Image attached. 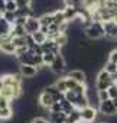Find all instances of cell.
Returning <instances> with one entry per match:
<instances>
[{"instance_id":"21","label":"cell","mask_w":117,"mask_h":123,"mask_svg":"<svg viewBox=\"0 0 117 123\" xmlns=\"http://www.w3.org/2000/svg\"><path fill=\"white\" fill-rule=\"evenodd\" d=\"M13 38H16V36H26L28 33H26V31H25V26H20V25H13V28H12V33H10Z\"/></svg>"},{"instance_id":"18","label":"cell","mask_w":117,"mask_h":123,"mask_svg":"<svg viewBox=\"0 0 117 123\" xmlns=\"http://www.w3.org/2000/svg\"><path fill=\"white\" fill-rule=\"evenodd\" d=\"M52 15H53V23H55V25H58V26H61L62 23H65V22H67L62 10H55V12H52Z\"/></svg>"},{"instance_id":"23","label":"cell","mask_w":117,"mask_h":123,"mask_svg":"<svg viewBox=\"0 0 117 123\" xmlns=\"http://www.w3.org/2000/svg\"><path fill=\"white\" fill-rule=\"evenodd\" d=\"M103 81H114V80H113V75H110L107 71L101 70V71L97 74V80H95V83H103Z\"/></svg>"},{"instance_id":"27","label":"cell","mask_w":117,"mask_h":123,"mask_svg":"<svg viewBox=\"0 0 117 123\" xmlns=\"http://www.w3.org/2000/svg\"><path fill=\"white\" fill-rule=\"evenodd\" d=\"M5 9H6V12H10V13H16V12L19 10V6H18V3H16V0H15V2L6 3Z\"/></svg>"},{"instance_id":"13","label":"cell","mask_w":117,"mask_h":123,"mask_svg":"<svg viewBox=\"0 0 117 123\" xmlns=\"http://www.w3.org/2000/svg\"><path fill=\"white\" fill-rule=\"evenodd\" d=\"M43 91H45V93H48V94H51V96L55 98V101H61V100L64 98V94L58 91V90H56V87H55L53 84H49V86L43 87Z\"/></svg>"},{"instance_id":"15","label":"cell","mask_w":117,"mask_h":123,"mask_svg":"<svg viewBox=\"0 0 117 123\" xmlns=\"http://www.w3.org/2000/svg\"><path fill=\"white\" fill-rule=\"evenodd\" d=\"M53 86L56 87V90H58V91H59V93H62V94H65V93L68 91L65 75H64V77H59V78H56V80L53 81Z\"/></svg>"},{"instance_id":"19","label":"cell","mask_w":117,"mask_h":123,"mask_svg":"<svg viewBox=\"0 0 117 123\" xmlns=\"http://www.w3.org/2000/svg\"><path fill=\"white\" fill-rule=\"evenodd\" d=\"M58 54H53V52H43L42 54V61H43V65L45 67H49L52 62H53V59Z\"/></svg>"},{"instance_id":"28","label":"cell","mask_w":117,"mask_h":123,"mask_svg":"<svg viewBox=\"0 0 117 123\" xmlns=\"http://www.w3.org/2000/svg\"><path fill=\"white\" fill-rule=\"evenodd\" d=\"M107 91H108V97H110V100L117 98V83L111 84V86H110V88H108Z\"/></svg>"},{"instance_id":"31","label":"cell","mask_w":117,"mask_h":123,"mask_svg":"<svg viewBox=\"0 0 117 123\" xmlns=\"http://www.w3.org/2000/svg\"><path fill=\"white\" fill-rule=\"evenodd\" d=\"M108 61L117 64V48H114L113 51H110V54H108Z\"/></svg>"},{"instance_id":"5","label":"cell","mask_w":117,"mask_h":123,"mask_svg":"<svg viewBox=\"0 0 117 123\" xmlns=\"http://www.w3.org/2000/svg\"><path fill=\"white\" fill-rule=\"evenodd\" d=\"M25 31H26L28 35H33V33L39 32L41 31V20H39V18L29 16L26 19V23H25Z\"/></svg>"},{"instance_id":"7","label":"cell","mask_w":117,"mask_h":123,"mask_svg":"<svg viewBox=\"0 0 117 123\" xmlns=\"http://www.w3.org/2000/svg\"><path fill=\"white\" fill-rule=\"evenodd\" d=\"M38 73H39L38 67H33V65H19V74L22 75V78L32 80L33 77L38 75Z\"/></svg>"},{"instance_id":"24","label":"cell","mask_w":117,"mask_h":123,"mask_svg":"<svg viewBox=\"0 0 117 123\" xmlns=\"http://www.w3.org/2000/svg\"><path fill=\"white\" fill-rule=\"evenodd\" d=\"M13 109L12 107H9V109H0V120H9V119H12V116H13Z\"/></svg>"},{"instance_id":"34","label":"cell","mask_w":117,"mask_h":123,"mask_svg":"<svg viewBox=\"0 0 117 123\" xmlns=\"http://www.w3.org/2000/svg\"><path fill=\"white\" fill-rule=\"evenodd\" d=\"M41 32H43V33H49V28L48 26H41Z\"/></svg>"},{"instance_id":"35","label":"cell","mask_w":117,"mask_h":123,"mask_svg":"<svg viewBox=\"0 0 117 123\" xmlns=\"http://www.w3.org/2000/svg\"><path fill=\"white\" fill-rule=\"evenodd\" d=\"M113 80H114V83H117V73H116V74L113 75Z\"/></svg>"},{"instance_id":"2","label":"cell","mask_w":117,"mask_h":123,"mask_svg":"<svg viewBox=\"0 0 117 123\" xmlns=\"http://www.w3.org/2000/svg\"><path fill=\"white\" fill-rule=\"evenodd\" d=\"M80 113H81V122L82 123H93L98 116V109L94 106H87V107L81 109Z\"/></svg>"},{"instance_id":"4","label":"cell","mask_w":117,"mask_h":123,"mask_svg":"<svg viewBox=\"0 0 117 123\" xmlns=\"http://www.w3.org/2000/svg\"><path fill=\"white\" fill-rule=\"evenodd\" d=\"M49 70H51L53 74H62V73H65V70H67V61H65V58L62 56V54H58V55L55 56L53 62L49 65Z\"/></svg>"},{"instance_id":"26","label":"cell","mask_w":117,"mask_h":123,"mask_svg":"<svg viewBox=\"0 0 117 123\" xmlns=\"http://www.w3.org/2000/svg\"><path fill=\"white\" fill-rule=\"evenodd\" d=\"M12 42H13V45H15L16 48L28 46V43H26V36H16V38L12 39Z\"/></svg>"},{"instance_id":"1","label":"cell","mask_w":117,"mask_h":123,"mask_svg":"<svg viewBox=\"0 0 117 123\" xmlns=\"http://www.w3.org/2000/svg\"><path fill=\"white\" fill-rule=\"evenodd\" d=\"M84 33L88 39H101L104 38V26L103 22H91L88 28L84 29Z\"/></svg>"},{"instance_id":"12","label":"cell","mask_w":117,"mask_h":123,"mask_svg":"<svg viewBox=\"0 0 117 123\" xmlns=\"http://www.w3.org/2000/svg\"><path fill=\"white\" fill-rule=\"evenodd\" d=\"M64 16H65V20L68 22V23H72L75 19H78V9H75V7H71V6H65L64 7Z\"/></svg>"},{"instance_id":"30","label":"cell","mask_w":117,"mask_h":123,"mask_svg":"<svg viewBox=\"0 0 117 123\" xmlns=\"http://www.w3.org/2000/svg\"><path fill=\"white\" fill-rule=\"evenodd\" d=\"M30 123H51V122H49V119H46L43 116H36V117H32Z\"/></svg>"},{"instance_id":"32","label":"cell","mask_w":117,"mask_h":123,"mask_svg":"<svg viewBox=\"0 0 117 123\" xmlns=\"http://www.w3.org/2000/svg\"><path fill=\"white\" fill-rule=\"evenodd\" d=\"M59 111H62V109H61V104H59V101L53 103V104H52V107L49 109V113H59Z\"/></svg>"},{"instance_id":"3","label":"cell","mask_w":117,"mask_h":123,"mask_svg":"<svg viewBox=\"0 0 117 123\" xmlns=\"http://www.w3.org/2000/svg\"><path fill=\"white\" fill-rule=\"evenodd\" d=\"M98 113H101L105 117H113L117 114V109L113 104V100H105V101H100L98 104Z\"/></svg>"},{"instance_id":"17","label":"cell","mask_w":117,"mask_h":123,"mask_svg":"<svg viewBox=\"0 0 117 123\" xmlns=\"http://www.w3.org/2000/svg\"><path fill=\"white\" fill-rule=\"evenodd\" d=\"M39 20H41V26H51L52 23H53V15H52V12H48V13H43L41 18H39Z\"/></svg>"},{"instance_id":"22","label":"cell","mask_w":117,"mask_h":123,"mask_svg":"<svg viewBox=\"0 0 117 123\" xmlns=\"http://www.w3.org/2000/svg\"><path fill=\"white\" fill-rule=\"evenodd\" d=\"M103 70L104 71H107L110 75H114L116 73H117V64H114V62H111V61H105L104 62V67H103Z\"/></svg>"},{"instance_id":"36","label":"cell","mask_w":117,"mask_h":123,"mask_svg":"<svg viewBox=\"0 0 117 123\" xmlns=\"http://www.w3.org/2000/svg\"><path fill=\"white\" fill-rule=\"evenodd\" d=\"M113 104H114V106H116V109H117V98H114V100H113Z\"/></svg>"},{"instance_id":"16","label":"cell","mask_w":117,"mask_h":123,"mask_svg":"<svg viewBox=\"0 0 117 123\" xmlns=\"http://www.w3.org/2000/svg\"><path fill=\"white\" fill-rule=\"evenodd\" d=\"M65 123H81V113L78 109H74L68 116H67V122Z\"/></svg>"},{"instance_id":"20","label":"cell","mask_w":117,"mask_h":123,"mask_svg":"<svg viewBox=\"0 0 117 123\" xmlns=\"http://www.w3.org/2000/svg\"><path fill=\"white\" fill-rule=\"evenodd\" d=\"M32 36H33V41H35L36 45H43V43L48 41V35L43 33V32H41V31L36 32V33H33Z\"/></svg>"},{"instance_id":"9","label":"cell","mask_w":117,"mask_h":123,"mask_svg":"<svg viewBox=\"0 0 117 123\" xmlns=\"http://www.w3.org/2000/svg\"><path fill=\"white\" fill-rule=\"evenodd\" d=\"M68 78H72L74 81L80 83V84H87V74L82 70H71L65 74Z\"/></svg>"},{"instance_id":"6","label":"cell","mask_w":117,"mask_h":123,"mask_svg":"<svg viewBox=\"0 0 117 123\" xmlns=\"http://www.w3.org/2000/svg\"><path fill=\"white\" fill-rule=\"evenodd\" d=\"M104 26V38L105 39H117V22L114 20H108V22H104L103 23Z\"/></svg>"},{"instance_id":"25","label":"cell","mask_w":117,"mask_h":123,"mask_svg":"<svg viewBox=\"0 0 117 123\" xmlns=\"http://www.w3.org/2000/svg\"><path fill=\"white\" fill-rule=\"evenodd\" d=\"M59 104H61V109H62V111H64V113H67V114H70V113H71V111L75 109V107H74V106H72L70 101H67L65 98H62V100L59 101Z\"/></svg>"},{"instance_id":"37","label":"cell","mask_w":117,"mask_h":123,"mask_svg":"<svg viewBox=\"0 0 117 123\" xmlns=\"http://www.w3.org/2000/svg\"><path fill=\"white\" fill-rule=\"evenodd\" d=\"M10 2H15V0H5V3H10Z\"/></svg>"},{"instance_id":"10","label":"cell","mask_w":117,"mask_h":123,"mask_svg":"<svg viewBox=\"0 0 117 123\" xmlns=\"http://www.w3.org/2000/svg\"><path fill=\"white\" fill-rule=\"evenodd\" d=\"M12 28H13V25H10L5 18H2L0 19V38H7V36H10V33H12ZM13 38V36H12Z\"/></svg>"},{"instance_id":"11","label":"cell","mask_w":117,"mask_h":123,"mask_svg":"<svg viewBox=\"0 0 117 123\" xmlns=\"http://www.w3.org/2000/svg\"><path fill=\"white\" fill-rule=\"evenodd\" d=\"M42 46V51L43 52H53V54H61V46L58 45L55 41H52V39H48L43 45H41Z\"/></svg>"},{"instance_id":"33","label":"cell","mask_w":117,"mask_h":123,"mask_svg":"<svg viewBox=\"0 0 117 123\" xmlns=\"http://www.w3.org/2000/svg\"><path fill=\"white\" fill-rule=\"evenodd\" d=\"M110 97H108V91L107 90H103V91H98V100L100 101H105V100H108Z\"/></svg>"},{"instance_id":"14","label":"cell","mask_w":117,"mask_h":123,"mask_svg":"<svg viewBox=\"0 0 117 123\" xmlns=\"http://www.w3.org/2000/svg\"><path fill=\"white\" fill-rule=\"evenodd\" d=\"M67 113L59 111V113H49V122L51 123H65L67 122Z\"/></svg>"},{"instance_id":"29","label":"cell","mask_w":117,"mask_h":123,"mask_svg":"<svg viewBox=\"0 0 117 123\" xmlns=\"http://www.w3.org/2000/svg\"><path fill=\"white\" fill-rule=\"evenodd\" d=\"M9 107H12L10 100L3 97V96H0V109H9Z\"/></svg>"},{"instance_id":"8","label":"cell","mask_w":117,"mask_h":123,"mask_svg":"<svg viewBox=\"0 0 117 123\" xmlns=\"http://www.w3.org/2000/svg\"><path fill=\"white\" fill-rule=\"evenodd\" d=\"M38 103H39V106H41L42 109H45V110H48V111H49V109L52 107V104H53V103H56V101H55V98H53L51 94H48V93H45V91L42 90V91H41V94H39Z\"/></svg>"}]
</instances>
